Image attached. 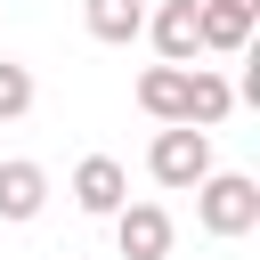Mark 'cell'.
<instances>
[{
  "label": "cell",
  "instance_id": "6da1fadb",
  "mask_svg": "<svg viewBox=\"0 0 260 260\" xmlns=\"http://www.w3.org/2000/svg\"><path fill=\"white\" fill-rule=\"evenodd\" d=\"M195 219H203V236H219V244L252 236V228H260V179H244V171H203V179H195Z\"/></svg>",
  "mask_w": 260,
  "mask_h": 260
},
{
  "label": "cell",
  "instance_id": "7a4b0ae2",
  "mask_svg": "<svg viewBox=\"0 0 260 260\" xmlns=\"http://www.w3.org/2000/svg\"><path fill=\"white\" fill-rule=\"evenodd\" d=\"M146 171H154V187L187 195V187L211 171V130H195V122H162L154 146H146Z\"/></svg>",
  "mask_w": 260,
  "mask_h": 260
},
{
  "label": "cell",
  "instance_id": "3957f363",
  "mask_svg": "<svg viewBox=\"0 0 260 260\" xmlns=\"http://www.w3.org/2000/svg\"><path fill=\"white\" fill-rule=\"evenodd\" d=\"M171 211L162 203H122L114 211V244H122V260H171Z\"/></svg>",
  "mask_w": 260,
  "mask_h": 260
},
{
  "label": "cell",
  "instance_id": "277c9868",
  "mask_svg": "<svg viewBox=\"0 0 260 260\" xmlns=\"http://www.w3.org/2000/svg\"><path fill=\"white\" fill-rule=\"evenodd\" d=\"M73 203H81L89 219H114V211L130 203V171H122L114 154H81V171H73Z\"/></svg>",
  "mask_w": 260,
  "mask_h": 260
},
{
  "label": "cell",
  "instance_id": "5b68a950",
  "mask_svg": "<svg viewBox=\"0 0 260 260\" xmlns=\"http://www.w3.org/2000/svg\"><path fill=\"white\" fill-rule=\"evenodd\" d=\"M138 106L154 114V122H187V106H195V65H146L138 73Z\"/></svg>",
  "mask_w": 260,
  "mask_h": 260
},
{
  "label": "cell",
  "instance_id": "8992f818",
  "mask_svg": "<svg viewBox=\"0 0 260 260\" xmlns=\"http://www.w3.org/2000/svg\"><path fill=\"white\" fill-rule=\"evenodd\" d=\"M146 41H154L171 65H195V57H203V16H195V0H162V8L146 16Z\"/></svg>",
  "mask_w": 260,
  "mask_h": 260
},
{
  "label": "cell",
  "instance_id": "52a82bcc",
  "mask_svg": "<svg viewBox=\"0 0 260 260\" xmlns=\"http://www.w3.org/2000/svg\"><path fill=\"white\" fill-rule=\"evenodd\" d=\"M195 16H203V49L244 57L252 49V24H260V0H195Z\"/></svg>",
  "mask_w": 260,
  "mask_h": 260
},
{
  "label": "cell",
  "instance_id": "ba28073f",
  "mask_svg": "<svg viewBox=\"0 0 260 260\" xmlns=\"http://www.w3.org/2000/svg\"><path fill=\"white\" fill-rule=\"evenodd\" d=\"M49 211V171L41 162H0V219H41Z\"/></svg>",
  "mask_w": 260,
  "mask_h": 260
},
{
  "label": "cell",
  "instance_id": "9c48e42d",
  "mask_svg": "<svg viewBox=\"0 0 260 260\" xmlns=\"http://www.w3.org/2000/svg\"><path fill=\"white\" fill-rule=\"evenodd\" d=\"M81 24H89V41L130 49V41L146 32V8H138V0H81Z\"/></svg>",
  "mask_w": 260,
  "mask_h": 260
},
{
  "label": "cell",
  "instance_id": "30bf717a",
  "mask_svg": "<svg viewBox=\"0 0 260 260\" xmlns=\"http://www.w3.org/2000/svg\"><path fill=\"white\" fill-rule=\"evenodd\" d=\"M32 114V65L0 57V122H24Z\"/></svg>",
  "mask_w": 260,
  "mask_h": 260
}]
</instances>
